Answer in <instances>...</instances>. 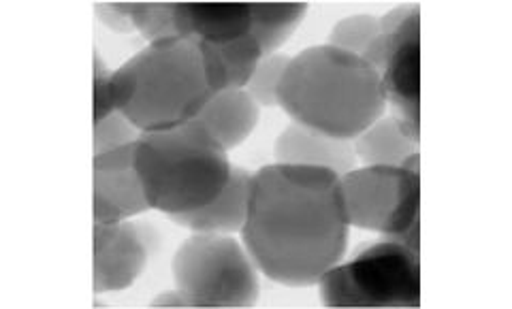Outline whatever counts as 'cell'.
<instances>
[{
    "label": "cell",
    "instance_id": "obj_18",
    "mask_svg": "<svg viewBox=\"0 0 512 309\" xmlns=\"http://www.w3.org/2000/svg\"><path fill=\"white\" fill-rule=\"evenodd\" d=\"M380 35V18L374 15L359 13V15H348V18L340 20L333 26L329 43L335 50L348 52L352 56L363 58L367 47Z\"/></svg>",
    "mask_w": 512,
    "mask_h": 309
},
{
    "label": "cell",
    "instance_id": "obj_6",
    "mask_svg": "<svg viewBox=\"0 0 512 309\" xmlns=\"http://www.w3.org/2000/svg\"><path fill=\"white\" fill-rule=\"evenodd\" d=\"M350 226L376 231L421 252V169L419 154L402 167H363L340 177Z\"/></svg>",
    "mask_w": 512,
    "mask_h": 309
},
{
    "label": "cell",
    "instance_id": "obj_11",
    "mask_svg": "<svg viewBox=\"0 0 512 309\" xmlns=\"http://www.w3.org/2000/svg\"><path fill=\"white\" fill-rule=\"evenodd\" d=\"M274 154L278 165L323 167L340 177L357 167L355 145L350 139L331 137L299 122H291L282 130Z\"/></svg>",
    "mask_w": 512,
    "mask_h": 309
},
{
    "label": "cell",
    "instance_id": "obj_12",
    "mask_svg": "<svg viewBox=\"0 0 512 309\" xmlns=\"http://www.w3.org/2000/svg\"><path fill=\"white\" fill-rule=\"evenodd\" d=\"M252 175L254 173L244 167H231L227 186L222 188V192L210 205L182 211V214H167L169 222L192 233H239L248 220Z\"/></svg>",
    "mask_w": 512,
    "mask_h": 309
},
{
    "label": "cell",
    "instance_id": "obj_23",
    "mask_svg": "<svg viewBox=\"0 0 512 309\" xmlns=\"http://www.w3.org/2000/svg\"><path fill=\"white\" fill-rule=\"evenodd\" d=\"M94 13L99 18L101 24H105L107 28H111L114 32H131L135 30L131 15L124 11V5L118 3H96L94 5Z\"/></svg>",
    "mask_w": 512,
    "mask_h": 309
},
{
    "label": "cell",
    "instance_id": "obj_21",
    "mask_svg": "<svg viewBox=\"0 0 512 309\" xmlns=\"http://www.w3.org/2000/svg\"><path fill=\"white\" fill-rule=\"evenodd\" d=\"M141 130L128 120L120 109L109 113L101 122H94V156L114 152L124 145L137 143Z\"/></svg>",
    "mask_w": 512,
    "mask_h": 309
},
{
    "label": "cell",
    "instance_id": "obj_5",
    "mask_svg": "<svg viewBox=\"0 0 512 309\" xmlns=\"http://www.w3.org/2000/svg\"><path fill=\"white\" fill-rule=\"evenodd\" d=\"M421 252L380 239L346 263L331 267L318 282L327 307H419Z\"/></svg>",
    "mask_w": 512,
    "mask_h": 309
},
{
    "label": "cell",
    "instance_id": "obj_19",
    "mask_svg": "<svg viewBox=\"0 0 512 309\" xmlns=\"http://www.w3.org/2000/svg\"><path fill=\"white\" fill-rule=\"evenodd\" d=\"M124 11L131 15L133 26L150 43L178 39V26H175V5L169 3H137L124 5Z\"/></svg>",
    "mask_w": 512,
    "mask_h": 309
},
{
    "label": "cell",
    "instance_id": "obj_10",
    "mask_svg": "<svg viewBox=\"0 0 512 309\" xmlns=\"http://www.w3.org/2000/svg\"><path fill=\"white\" fill-rule=\"evenodd\" d=\"M150 207L135 171V143L94 156V224H114Z\"/></svg>",
    "mask_w": 512,
    "mask_h": 309
},
{
    "label": "cell",
    "instance_id": "obj_4",
    "mask_svg": "<svg viewBox=\"0 0 512 309\" xmlns=\"http://www.w3.org/2000/svg\"><path fill=\"white\" fill-rule=\"evenodd\" d=\"M231 162L207 128L192 118L180 126L143 130L135 171L152 209L182 214L210 205L231 177Z\"/></svg>",
    "mask_w": 512,
    "mask_h": 309
},
{
    "label": "cell",
    "instance_id": "obj_15",
    "mask_svg": "<svg viewBox=\"0 0 512 309\" xmlns=\"http://www.w3.org/2000/svg\"><path fill=\"white\" fill-rule=\"evenodd\" d=\"M199 43L214 94L224 90H244L254 69L259 67V62L265 58L261 52V45L256 43L252 35H246L224 45H210L203 41Z\"/></svg>",
    "mask_w": 512,
    "mask_h": 309
},
{
    "label": "cell",
    "instance_id": "obj_20",
    "mask_svg": "<svg viewBox=\"0 0 512 309\" xmlns=\"http://www.w3.org/2000/svg\"><path fill=\"white\" fill-rule=\"evenodd\" d=\"M291 64V58L280 56V54H271L265 56L259 67L254 69L246 92L252 96L259 107H276L278 105V84L284 75V71Z\"/></svg>",
    "mask_w": 512,
    "mask_h": 309
},
{
    "label": "cell",
    "instance_id": "obj_7",
    "mask_svg": "<svg viewBox=\"0 0 512 309\" xmlns=\"http://www.w3.org/2000/svg\"><path fill=\"white\" fill-rule=\"evenodd\" d=\"M173 282L190 307H252L259 267L246 246L222 233H195L173 256Z\"/></svg>",
    "mask_w": 512,
    "mask_h": 309
},
{
    "label": "cell",
    "instance_id": "obj_24",
    "mask_svg": "<svg viewBox=\"0 0 512 309\" xmlns=\"http://www.w3.org/2000/svg\"><path fill=\"white\" fill-rule=\"evenodd\" d=\"M154 307H190V301L182 295V292L175 288V290H167V292H160L156 299H152Z\"/></svg>",
    "mask_w": 512,
    "mask_h": 309
},
{
    "label": "cell",
    "instance_id": "obj_1",
    "mask_svg": "<svg viewBox=\"0 0 512 309\" xmlns=\"http://www.w3.org/2000/svg\"><path fill=\"white\" fill-rule=\"evenodd\" d=\"M340 175L323 167L267 165L252 175L242 239L254 265L284 286H314L348 246Z\"/></svg>",
    "mask_w": 512,
    "mask_h": 309
},
{
    "label": "cell",
    "instance_id": "obj_17",
    "mask_svg": "<svg viewBox=\"0 0 512 309\" xmlns=\"http://www.w3.org/2000/svg\"><path fill=\"white\" fill-rule=\"evenodd\" d=\"M308 5H250V35L261 45L263 56L282 47L306 15Z\"/></svg>",
    "mask_w": 512,
    "mask_h": 309
},
{
    "label": "cell",
    "instance_id": "obj_13",
    "mask_svg": "<svg viewBox=\"0 0 512 309\" xmlns=\"http://www.w3.org/2000/svg\"><path fill=\"white\" fill-rule=\"evenodd\" d=\"M180 37L224 45L250 35V5H175Z\"/></svg>",
    "mask_w": 512,
    "mask_h": 309
},
{
    "label": "cell",
    "instance_id": "obj_9",
    "mask_svg": "<svg viewBox=\"0 0 512 309\" xmlns=\"http://www.w3.org/2000/svg\"><path fill=\"white\" fill-rule=\"evenodd\" d=\"M160 246L163 239L154 222L94 224V292L103 295L133 286Z\"/></svg>",
    "mask_w": 512,
    "mask_h": 309
},
{
    "label": "cell",
    "instance_id": "obj_16",
    "mask_svg": "<svg viewBox=\"0 0 512 309\" xmlns=\"http://www.w3.org/2000/svg\"><path fill=\"white\" fill-rule=\"evenodd\" d=\"M352 145L365 167H402L412 154H419V141L393 116H380L352 139Z\"/></svg>",
    "mask_w": 512,
    "mask_h": 309
},
{
    "label": "cell",
    "instance_id": "obj_2",
    "mask_svg": "<svg viewBox=\"0 0 512 309\" xmlns=\"http://www.w3.org/2000/svg\"><path fill=\"white\" fill-rule=\"evenodd\" d=\"M276 96L293 122L350 141L387 109L378 73L331 45H314L291 58Z\"/></svg>",
    "mask_w": 512,
    "mask_h": 309
},
{
    "label": "cell",
    "instance_id": "obj_14",
    "mask_svg": "<svg viewBox=\"0 0 512 309\" xmlns=\"http://www.w3.org/2000/svg\"><path fill=\"white\" fill-rule=\"evenodd\" d=\"M259 118L261 109L246 90L218 92L197 113V120L224 152L242 145L259 124Z\"/></svg>",
    "mask_w": 512,
    "mask_h": 309
},
{
    "label": "cell",
    "instance_id": "obj_3",
    "mask_svg": "<svg viewBox=\"0 0 512 309\" xmlns=\"http://www.w3.org/2000/svg\"><path fill=\"white\" fill-rule=\"evenodd\" d=\"M111 96L141 133L197 118L214 96L201 43L178 37L143 47L111 73Z\"/></svg>",
    "mask_w": 512,
    "mask_h": 309
},
{
    "label": "cell",
    "instance_id": "obj_22",
    "mask_svg": "<svg viewBox=\"0 0 512 309\" xmlns=\"http://www.w3.org/2000/svg\"><path fill=\"white\" fill-rule=\"evenodd\" d=\"M114 111L116 105L114 96H111V73L101 60V54L94 52V122H101Z\"/></svg>",
    "mask_w": 512,
    "mask_h": 309
},
{
    "label": "cell",
    "instance_id": "obj_8",
    "mask_svg": "<svg viewBox=\"0 0 512 309\" xmlns=\"http://www.w3.org/2000/svg\"><path fill=\"white\" fill-rule=\"evenodd\" d=\"M363 60L378 73L393 118L421 139V7L402 5L380 18V35Z\"/></svg>",
    "mask_w": 512,
    "mask_h": 309
}]
</instances>
